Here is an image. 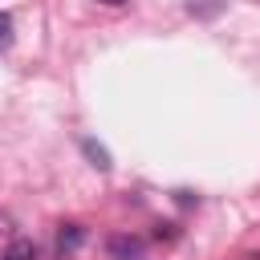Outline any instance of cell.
Here are the masks:
<instances>
[{
  "label": "cell",
  "instance_id": "6da1fadb",
  "mask_svg": "<svg viewBox=\"0 0 260 260\" xmlns=\"http://www.w3.org/2000/svg\"><path fill=\"white\" fill-rule=\"evenodd\" d=\"M106 252H110V260H146V244L138 236H126V232L110 236L106 240Z\"/></svg>",
  "mask_w": 260,
  "mask_h": 260
},
{
  "label": "cell",
  "instance_id": "7a4b0ae2",
  "mask_svg": "<svg viewBox=\"0 0 260 260\" xmlns=\"http://www.w3.org/2000/svg\"><path fill=\"white\" fill-rule=\"evenodd\" d=\"M81 244H85V228L81 223H61V232H57V256H73Z\"/></svg>",
  "mask_w": 260,
  "mask_h": 260
},
{
  "label": "cell",
  "instance_id": "3957f363",
  "mask_svg": "<svg viewBox=\"0 0 260 260\" xmlns=\"http://www.w3.org/2000/svg\"><path fill=\"white\" fill-rule=\"evenodd\" d=\"M81 150H85V158L98 167V171H110L114 162H110V150L102 146V142H93V138H81Z\"/></svg>",
  "mask_w": 260,
  "mask_h": 260
},
{
  "label": "cell",
  "instance_id": "277c9868",
  "mask_svg": "<svg viewBox=\"0 0 260 260\" xmlns=\"http://www.w3.org/2000/svg\"><path fill=\"white\" fill-rule=\"evenodd\" d=\"M0 260H37V244L32 240H24V236H16L8 248H4V256Z\"/></svg>",
  "mask_w": 260,
  "mask_h": 260
},
{
  "label": "cell",
  "instance_id": "5b68a950",
  "mask_svg": "<svg viewBox=\"0 0 260 260\" xmlns=\"http://www.w3.org/2000/svg\"><path fill=\"white\" fill-rule=\"evenodd\" d=\"M8 45H12V16L0 12V49H8Z\"/></svg>",
  "mask_w": 260,
  "mask_h": 260
},
{
  "label": "cell",
  "instance_id": "8992f818",
  "mask_svg": "<svg viewBox=\"0 0 260 260\" xmlns=\"http://www.w3.org/2000/svg\"><path fill=\"white\" fill-rule=\"evenodd\" d=\"M98 4H110V8H118V4H130V0H98Z\"/></svg>",
  "mask_w": 260,
  "mask_h": 260
}]
</instances>
